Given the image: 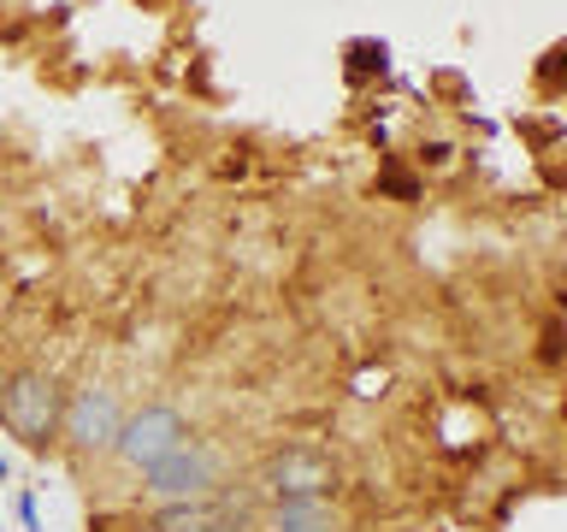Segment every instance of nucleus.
<instances>
[{"label": "nucleus", "mask_w": 567, "mask_h": 532, "mask_svg": "<svg viewBox=\"0 0 567 532\" xmlns=\"http://www.w3.org/2000/svg\"><path fill=\"white\" fill-rule=\"evenodd\" d=\"M260 532H337L331 503H266Z\"/></svg>", "instance_id": "0eeeda50"}, {"label": "nucleus", "mask_w": 567, "mask_h": 532, "mask_svg": "<svg viewBox=\"0 0 567 532\" xmlns=\"http://www.w3.org/2000/svg\"><path fill=\"white\" fill-rule=\"evenodd\" d=\"M184 438H195V426L177 415L172 402H142V408H131V415H124V426H118L113 461L142 479V473L154 468V461H166Z\"/></svg>", "instance_id": "39448f33"}, {"label": "nucleus", "mask_w": 567, "mask_h": 532, "mask_svg": "<svg viewBox=\"0 0 567 532\" xmlns=\"http://www.w3.org/2000/svg\"><path fill=\"white\" fill-rule=\"evenodd\" d=\"M337 485H343V468H337L331 450L319 443H278L260 461V491L266 503H331Z\"/></svg>", "instance_id": "f03ea898"}, {"label": "nucleus", "mask_w": 567, "mask_h": 532, "mask_svg": "<svg viewBox=\"0 0 567 532\" xmlns=\"http://www.w3.org/2000/svg\"><path fill=\"white\" fill-rule=\"evenodd\" d=\"M18 521H24V532H42V514H35V497L18 491Z\"/></svg>", "instance_id": "6e6552de"}, {"label": "nucleus", "mask_w": 567, "mask_h": 532, "mask_svg": "<svg viewBox=\"0 0 567 532\" xmlns=\"http://www.w3.org/2000/svg\"><path fill=\"white\" fill-rule=\"evenodd\" d=\"M266 509L237 485H219L213 497H184V503H154L148 526L154 532H260Z\"/></svg>", "instance_id": "20e7f679"}, {"label": "nucleus", "mask_w": 567, "mask_h": 532, "mask_svg": "<svg viewBox=\"0 0 567 532\" xmlns=\"http://www.w3.org/2000/svg\"><path fill=\"white\" fill-rule=\"evenodd\" d=\"M7 473H12V468H7V456H0V485H7Z\"/></svg>", "instance_id": "1a4fd4ad"}, {"label": "nucleus", "mask_w": 567, "mask_h": 532, "mask_svg": "<svg viewBox=\"0 0 567 532\" xmlns=\"http://www.w3.org/2000/svg\"><path fill=\"white\" fill-rule=\"evenodd\" d=\"M131 408L118 402V390H106V385H78L65 397V420H60V443L71 456H113V443H118V426Z\"/></svg>", "instance_id": "423d86ee"}, {"label": "nucleus", "mask_w": 567, "mask_h": 532, "mask_svg": "<svg viewBox=\"0 0 567 532\" xmlns=\"http://www.w3.org/2000/svg\"><path fill=\"white\" fill-rule=\"evenodd\" d=\"M131 532H154V526H148V521H142V526H131Z\"/></svg>", "instance_id": "9d476101"}, {"label": "nucleus", "mask_w": 567, "mask_h": 532, "mask_svg": "<svg viewBox=\"0 0 567 532\" xmlns=\"http://www.w3.org/2000/svg\"><path fill=\"white\" fill-rule=\"evenodd\" d=\"M225 485V450L213 438H184L166 461L142 473V497L148 503H184V497H213Z\"/></svg>", "instance_id": "7ed1b4c3"}, {"label": "nucleus", "mask_w": 567, "mask_h": 532, "mask_svg": "<svg viewBox=\"0 0 567 532\" xmlns=\"http://www.w3.org/2000/svg\"><path fill=\"white\" fill-rule=\"evenodd\" d=\"M65 379L48 367H12L0 379V426L7 438H18L30 456H48L60 443V420H65Z\"/></svg>", "instance_id": "f257e3e1"}]
</instances>
